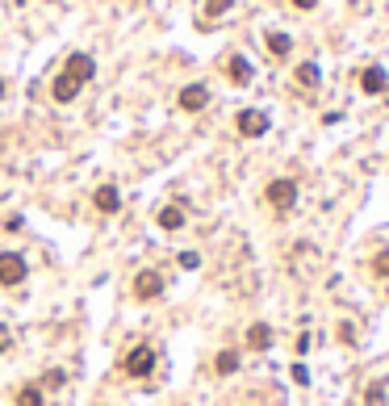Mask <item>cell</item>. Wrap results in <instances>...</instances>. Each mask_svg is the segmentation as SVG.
<instances>
[{
    "label": "cell",
    "mask_w": 389,
    "mask_h": 406,
    "mask_svg": "<svg viewBox=\"0 0 389 406\" xmlns=\"http://www.w3.org/2000/svg\"><path fill=\"white\" fill-rule=\"evenodd\" d=\"M360 88H364L368 96H381V92L389 88V76H385V67H377V63H372V67H364V72H360Z\"/></svg>",
    "instance_id": "9"
},
{
    "label": "cell",
    "mask_w": 389,
    "mask_h": 406,
    "mask_svg": "<svg viewBox=\"0 0 389 406\" xmlns=\"http://www.w3.org/2000/svg\"><path fill=\"white\" fill-rule=\"evenodd\" d=\"M227 76H231V84L243 88V84H251V63H247L243 55H231V59H227Z\"/></svg>",
    "instance_id": "12"
},
{
    "label": "cell",
    "mask_w": 389,
    "mask_h": 406,
    "mask_svg": "<svg viewBox=\"0 0 389 406\" xmlns=\"http://www.w3.org/2000/svg\"><path fill=\"white\" fill-rule=\"evenodd\" d=\"M155 222H159V231H180L185 226V206H163L155 214Z\"/></svg>",
    "instance_id": "11"
},
{
    "label": "cell",
    "mask_w": 389,
    "mask_h": 406,
    "mask_svg": "<svg viewBox=\"0 0 389 406\" xmlns=\"http://www.w3.org/2000/svg\"><path fill=\"white\" fill-rule=\"evenodd\" d=\"M13 406H46V394H42V385H38V381H25V385L17 389Z\"/></svg>",
    "instance_id": "13"
},
{
    "label": "cell",
    "mask_w": 389,
    "mask_h": 406,
    "mask_svg": "<svg viewBox=\"0 0 389 406\" xmlns=\"http://www.w3.org/2000/svg\"><path fill=\"white\" fill-rule=\"evenodd\" d=\"M381 394H385V385H368V389H364V402H372V406H377V402H381Z\"/></svg>",
    "instance_id": "22"
},
{
    "label": "cell",
    "mask_w": 389,
    "mask_h": 406,
    "mask_svg": "<svg viewBox=\"0 0 389 406\" xmlns=\"http://www.w3.org/2000/svg\"><path fill=\"white\" fill-rule=\"evenodd\" d=\"M176 260H180V268H189V273H193V268L201 264V256H197V251H180V256H176Z\"/></svg>",
    "instance_id": "19"
},
{
    "label": "cell",
    "mask_w": 389,
    "mask_h": 406,
    "mask_svg": "<svg viewBox=\"0 0 389 406\" xmlns=\"http://www.w3.org/2000/svg\"><path fill=\"white\" fill-rule=\"evenodd\" d=\"M264 46L272 50V55H276V59H285V55H289V50H293V38H289V34H281V30H272V34L264 38Z\"/></svg>",
    "instance_id": "15"
},
{
    "label": "cell",
    "mask_w": 389,
    "mask_h": 406,
    "mask_svg": "<svg viewBox=\"0 0 389 406\" xmlns=\"http://www.w3.org/2000/svg\"><path fill=\"white\" fill-rule=\"evenodd\" d=\"M0 96H5V80H0Z\"/></svg>",
    "instance_id": "26"
},
{
    "label": "cell",
    "mask_w": 389,
    "mask_h": 406,
    "mask_svg": "<svg viewBox=\"0 0 389 406\" xmlns=\"http://www.w3.org/2000/svg\"><path fill=\"white\" fill-rule=\"evenodd\" d=\"M9 343H13V335H9V327L0 323V352H9Z\"/></svg>",
    "instance_id": "23"
},
{
    "label": "cell",
    "mask_w": 389,
    "mask_h": 406,
    "mask_svg": "<svg viewBox=\"0 0 389 406\" xmlns=\"http://www.w3.org/2000/svg\"><path fill=\"white\" fill-rule=\"evenodd\" d=\"M235 130H239L243 138H260V134H268V114H264V109H239Z\"/></svg>",
    "instance_id": "6"
},
{
    "label": "cell",
    "mask_w": 389,
    "mask_h": 406,
    "mask_svg": "<svg viewBox=\"0 0 389 406\" xmlns=\"http://www.w3.org/2000/svg\"><path fill=\"white\" fill-rule=\"evenodd\" d=\"M339 339H344V343H356V331H352V323H344V327H339Z\"/></svg>",
    "instance_id": "24"
},
{
    "label": "cell",
    "mask_w": 389,
    "mask_h": 406,
    "mask_svg": "<svg viewBox=\"0 0 389 406\" xmlns=\"http://www.w3.org/2000/svg\"><path fill=\"white\" fill-rule=\"evenodd\" d=\"M247 348L251 352H268L272 348V327L268 323H251L247 327Z\"/></svg>",
    "instance_id": "10"
},
{
    "label": "cell",
    "mask_w": 389,
    "mask_h": 406,
    "mask_svg": "<svg viewBox=\"0 0 389 406\" xmlns=\"http://www.w3.org/2000/svg\"><path fill=\"white\" fill-rule=\"evenodd\" d=\"M293 9H302V13H310V9H318V0H293Z\"/></svg>",
    "instance_id": "25"
},
{
    "label": "cell",
    "mask_w": 389,
    "mask_h": 406,
    "mask_svg": "<svg viewBox=\"0 0 389 406\" xmlns=\"http://www.w3.org/2000/svg\"><path fill=\"white\" fill-rule=\"evenodd\" d=\"M235 369H239V352H231V348H222L218 356H213V373H218V377H231Z\"/></svg>",
    "instance_id": "14"
},
{
    "label": "cell",
    "mask_w": 389,
    "mask_h": 406,
    "mask_svg": "<svg viewBox=\"0 0 389 406\" xmlns=\"http://www.w3.org/2000/svg\"><path fill=\"white\" fill-rule=\"evenodd\" d=\"M63 381H67V373H63V369H50V373L42 377V385H63Z\"/></svg>",
    "instance_id": "20"
},
{
    "label": "cell",
    "mask_w": 389,
    "mask_h": 406,
    "mask_svg": "<svg viewBox=\"0 0 389 406\" xmlns=\"http://www.w3.org/2000/svg\"><path fill=\"white\" fill-rule=\"evenodd\" d=\"M297 180L293 176H276V180H268V189H264V197H268V206L276 210V214H289L293 206H297Z\"/></svg>",
    "instance_id": "3"
},
{
    "label": "cell",
    "mask_w": 389,
    "mask_h": 406,
    "mask_svg": "<svg viewBox=\"0 0 389 406\" xmlns=\"http://www.w3.org/2000/svg\"><path fill=\"white\" fill-rule=\"evenodd\" d=\"M205 105H209V88H205V84H185V88H180V109L197 114V109H205Z\"/></svg>",
    "instance_id": "8"
},
{
    "label": "cell",
    "mask_w": 389,
    "mask_h": 406,
    "mask_svg": "<svg viewBox=\"0 0 389 406\" xmlns=\"http://www.w3.org/2000/svg\"><path fill=\"white\" fill-rule=\"evenodd\" d=\"M155 365H159V352H155L151 343H138V348H130L126 356L118 361V369H122L126 377H134V381H147V377L155 373Z\"/></svg>",
    "instance_id": "2"
},
{
    "label": "cell",
    "mask_w": 389,
    "mask_h": 406,
    "mask_svg": "<svg viewBox=\"0 0 389 406\" xmlns=\"http://www.w3.org/2000/svg\"><path fill=\"white\" fill-rule=\"evenodd\" d=\"M318 80H322V72H318L314 63H302V67H297V84H302V88H318Z\"/></svg>",
    "instance_id": "17"
},
{
    "label": "cell",
    "mask_w": 389,
    "mask_h": 406,
    "mask_svg": "<svg viewBox=\"0 0 389 406\" xmlns=\"http://www.w3.org/2000/svg\"><path fill=\"white\" fill-rule=\"evenodd\" d=\"M231 9H235V0H205V17H222Z\"/></svg>",
    "instance_id": "18"
},
{
    "label": "cell",
    "mask_w": 389,
    "mask_h": 406,
    "mask_svg": "<svg viewBox=\"0 0 389 406\" xmlns=\"http://www.w3.org/2000/svg\"><path fill=\"white\" fill-rule=\"evenodd\" d=\"M92 76H96V63H92V55H84V50H80V55H72V59L63 63V72L54 76L50 96L59 100V105H67V100H76V96H80V88H84Z\"/></svg>",
    "instance_id": "1"
},
{
    "label": "cell",
    "mask_w": 389,
    "mask_h": 406,
    "mask_svg": "<svg viewBox=\"0 0 389 406\" xmlns=\"http://www.w3.org/2000/svg\"><path fill=\"white\" fill-rule=\"evenodd\" d=\"M92 206H96L101 214H109V218H114V214L122 210V193H118L114 184H101V189L92 193Z\"/></svg>",
    "instance_id": "7"
},
{
    "label": "cell",
    "mask_w": 389,
    "mask_h": 406,
    "mask_svg": "<svg viewBox=\"0 0 389 406\" xmlns=\"http://www.w3.org/2000/svg\"><path fill=\"white\" fill-rule=\"evenodd\" d=\"M293 381H297V385H306V381H310V369H306V365H302V361H297V365H293Z\"/></svg>",
    "instance_id": "21"
},
{
    "label": "cell",
    "mask_w": 389,
    "mask_h": 406,
    "mask_svg": "<svg viewBox=\"0 0 389 406\" xmlns=\"http://www.w3.org/2000/svg\"><path fill=\"white\" fill-rule=\"evenodd\" d=\"M368 273H372L377 281H389V247H381L377 256L368 260Z\"/></svg>",
    "instance_id": "16"
},
{
    "label": "cell",
    "mask_w": 389,
    "mask_h": 406,
    "mask_svg": "<svg viewBox=\"0 0 389 406\" xmlns=\"http://www.w3.org/2000/svg\"><path fill=\"white\" fill-rule=\"evenodd\" d=\"M163 273H155V268H143V273H134V285H130V293L138 297V301H159L163 297Z\"/></svg>",
    "instance_id": "5"
},
{
    "label": "cell",
    "mask_w": 389,
    "mask_h": 406,
    "mask_svg": "<svg viewBox=\"0 0 389 406\" xmlns=\"http://www.w3.org/2000/svg\"><path fill=\"white\" fill-rule=\"evenodd\" d=\"M25 277H30L25 256H17V251H0V285L17 289V285H25Z\"/></svg>",
    "instance_id": "4"
}]
</instances>
